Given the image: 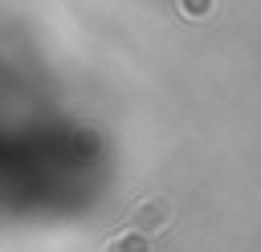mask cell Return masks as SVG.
I'll use <instances>...</instances> for the list:
<instances>
[{
  "mask_svg": "<svg viewBox=\"0 0 261 252\" xmlns=\"http://www.w3.org/2000/svg\"><path fill=\"white\" fill-rule=\"evenodd\" d=\"M171 219H175V199H171V195H143V199L135 203V211H130V228L143 232V236L167 232Z\"/></svg>",
  "mask_w": 261,
  "mask_h": 252,
  "instance_id": "obj_1",
  "label": "cell"
},
{
  "mask_svg": "<svg viewBox=\"0 0 261 252\" xmlns=\"http://www.w3.org/2000/svg\"><path fill=\"white\" fill-rule=\"evenodd\" d=\"M212 8H216V0H179V12H184L188 20H208Z\"/></svg>",
  "mask_w": 261,
  "mask_h": 252,
  "instance_id": "obj_3",
  "label": "cell"
},
{
  "mask_svg": "<svg viewBox=\"0 0 261 252\" xmlns=\"http://www.w3.org/2000/svg\"><path fill=\"white\" fill-rule=\"evenodd\" d=\"M106 252H155V244H151V236H143L135 228H122L118 236H110Z\"/></svg>",
  "mask_w": 261,
  "mask_h": 252,
  "instance_id": "obj_2",
  "label": "cell"
}]
</instances>
